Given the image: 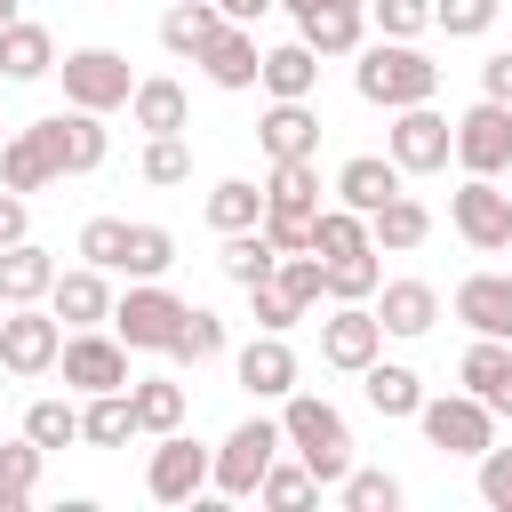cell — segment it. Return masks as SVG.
I'll return each instance as SVG.
<instances>
[{"label": "cell", "instance_id": "6da1fadb", "mask_svg": "<svg viewBox=\"0 0 512 512\" xmlns=\"http://www.w3.org/2000/svg\"><path fill=\"white\" fill-rule=\"evenodd\" d=\"M352 88H360V104H384V112H400V104H432V88H440V64L416 48V40H368L360 48V64H352Z\"/></svg>", "mask_w": 512, "mask_h": 512}, {"label": "cell", "instance_id": "7a4b0ae2", "mask_svg": "<svg viewBox=\"0 0 512 512\" xmlns=\"http://www.w3.org/2000/svg\"><path fill=\"white\" fill-rule=\"evenodd\" d=\"M280 432H288V456H304L320 488H336V480L352 472V424H344L336 400H320V392H288V400H280Z\"/></svg>", "mask_w": 512, "mask_h": 512}, {"label": "cell", "instance_id": "3957f363", "mask_svg": "<svg viewBox=\"0 0 512 512\" xmlns=\"http://www.w3.org/2000/svg\"><path fill=\"white\" fill-rule=\"evenodd\" d=\"M280 448H288L280 416H240V424L224 432V448H216L208 488H216V496H256V488H264V472L280 464Z\"/></svg>", "mask_w": 512, "mask_h": 512}, {"label": "cell", "instance_id": "277c9868", "mask_svg": "<svg viewBox=\"0 0 512 512\" xmlns=\"http://www.w3.org/2000/svg\"><path fill=\"white\" fill-rule=\"evenodd\" d=\"M184 296L176 288H160V280H128V296L112 304V336L128 344V352H168L176 344V328H184Z\"/></svg>", "mask_w": 512, "mask_h": 512}, {"label": "cell", "instance_id": "5b68a950", "mask_svg": "<svg viewBox=\"0 0 512 512\" xmlns=\"http://www.w3.org/2000/svg\"><path fill=\"white\" fill-rule=\"evenodd\" d=\"M416 424H424V440L440 448V456H472L480 464V448L496 440V408L480 400V392H424V408H416Z\"/></svg>", "mask_w": 512, "mask_h": 512}, {"label": "cell", "instance_id": "8992f818", "mask_svg": "<svg viewBox=\"0 0 512 512\" xmlns=\"http://www.w3.org/2000/svg\"><path fill=\"white\" fill-rule=\"evenodd\" d=\"M384 152H392L408 176H440V168L456 160V120L432 112V104H400L392 128H384Z\"/></svg>", "mask_w": 512, "mask_h": 512}, {"label": "cell", "instance_id": "52a82bcc", "mask_svg": "<svg viewBox=\"0 0 512 512\" xmlns=\"http://www.w3.org/2000/svg\"><path fill=\"white\" fill-rule=\"evenodd\" d=\"M448 224L464 232V248L504 256V248H512V192H504L496 176H464V184L448 192Z\"/></svg>", "mask_w": 512, "mask_h": 512}, {"label": "cell", "instance_id": "ba28073f", "mask_svg": "<svg viewBox=\"0 0 512 512\" xmlns=\"http://www.w3.org/2000/svg\"><path fill=\"white\" fill-rule=\"evenodd\" d=\"M64 352V320L48 304H8L0 312V368L8 376H48Z\"/></svg>", "mask_w": 512, "mask_h": 512}, {"label": "cell", "instance_id": "9c48e42d", "mask_svg": "<svg viewBox=\"0 0 512 512\" xmlns=\"http://www.w3.org/2000/svg\"><path fill=\"white\" fill-rule=\"evenodd\" d=\"M56 72H64V104H80V112H112L136 96V72L120 48H72Z\"/></svg>", "mask_w": 512, "mask_h": 512}, {"label": "cell", "instance_id": "30bf717a", "mask_svg": "<svg viewBox=\"0 0 512 512\" xmlns=\"http://www.w3.org/2000/svg\"><path fill=\"white\" fill-rule=\"evenodd\" d=\"M208 472H216V448H200L192 432H160L152 464H144V488H152V504H192L208 488Z\"/></svg>", "mask_w": 512, "mask_h": 512}, {"label": "cell", "instance_id": "8fae6325", "mask_svg": "<svg viewBox=\"0 0 512 512\" xmlns=\"http://www.w3.org/2000/svg\"><path fill=\"white\" fill-rule=\"evenodd\" d=\"M456 168L464 176H504L512 168V104L480 96L456 112Z\"/></svg>", "mask_w": 512, "mask_h": 512}, {"label": "cell", "instance_id": "7c38bea8", "mask_svg": "<svg viewBox=\"0 0 512 512\" xmlns=\"http://www.w3.org/2000/svg\"><path fill=\"white\" fill-rule=\"evenodd\" d=\"M56 368H64L72 392H120V384H136L128 376V344L112 328H72L64 352H56Z\"/></svg>", "mask_w": 512, "mask_h": 512}, {"label": "cell", "instance_id": "4fadbf2b", "mask_svg": "<svg viewBox=\"0 0 512 512\" xmlns=\"http://www.w3.org/2000/svg\"><path fill=\"white\" fill-rule=\"evenodd\" d=\"M32 136L48 144V160H56V176H88V168H104V112H80V104H64V112H48V120H32Z\"/></svg>", "mask_w": 512, "mask_h": 512}, {"label": "cell", "instance_id": "5bb4252c", "mask_svg": "<svg viewBox=\"0 0 512 512\" xmlns=\"http://www.w3.org/2000/svg\"><path fill=\"white\" fill-rule=\"evenodd\" d=\"M376 352H384V320H376V304H336V312L320 320V360H328V368L360 376Z\"/></svg>", "mask_w": 512, "mask_h": 512}, {"label": "cell", "instance_id": "9a60e30c", "mask_svg": "<svg viewBox=\"0 0 512 512\" xmlns=\"http://www.w3.org/2000/svg\"><path fill=\"white\" fill-rule=\"evenodd\" d=\"M264 160H320V112L312 96H272V112L256 120Z\"/></svg>", "mask_w": 512, "mask_h": 512}, {"label": "cell", "instance_id": "2e32d148", "mask_svg": "<svg viewBox=\"0 0 512 512\" xmlns=\"http://www.w3.org/2000/svg\"><path fill=\"white\" fill-rule=\"evenodd\" d=\"M232 376H240V392H256V400H288V392H296V352H288V336L256 328V336L232 352Z\"/></svg>", "mask_w": 512, "mask_h": 512}, {"label": "cell", "instance_id": "e0dca14e", "mask_svg": "<svg viewBox=\"0 0 512 512\" xmlns=\"http://www.w3.org/2000/svg\"><path fill=\"white\" fill-rule=\"evenodd\" d=\"M192 64L208 72V88H232V96H240V88H256V80H264V48H256V24H224V32H216V40L192 56Z\"/></svg>", "mask_w": 512, "mask_h": 512}, {"label": "cell", "instance_id": "ac0fdd59", "mask_svg": "<svg viewBox=\"0 0 512 512\" xmlns=\"http://www.w3.org/2000/svg\"><path fill=\"white\" fill-rule=\"evenodd\" d=\"M448 304H456V320L472 336H504L512 344V272H464Z\"/></svg>", "mask_w": 512, "mask_h": 512}, {"label": "cell", "instance_id": "d6986e66", "mask_svg": "<svg viewBox=\"0 0 512 512\" xmlns=\"http://www.w3.org/2000/svg\"><path fill=\"white\" fill-rule=\"evenodd\" d=\"M400 184H408V168H400L392 152H352V160L336 168V200L360 208V216H376L384 200H400Z\"/></svg>", "mask_w": 512, "mask_h": 512}, {"label": "cell", "instance_id": "ffe728a7", "mask_svg": "<svg viewBox=\"0 0 512 512\" xmlns=\"http://www.w3.org/2000/svg\"><path fill=\"white\" fill-rule=\"evenodd\" d=\"M112 280L96 272V264H80V272H56V288H48V312L64 320V328H112Z\"/></svg>", "mask_w": 512, "mask_h": 512}, {"label": "cell", "instance_id": "44dd1931", "mask_svg": "<svg viewBox=\"0 0 512 512\" xmlns=\"http://www.w3.org/2000/svg\"><path fill=\"white\" fill-rule=\"evenodd\" d=\"M456 384L480 392L496 416H512V344L504 336H472V352L456 360Z\"/></svg>", "mask_w": 512, "mask_h": 512}, {"label": "cell", "instance_id": "7402d4cb", "mask_svg": "<svg viewBox=\"0 0 512 512\" xmlns=\"http://www.w3.org/2000/svg\"><path fill=\"white\" fill-rule=\"evenodd\" d=\"M368 304H376L384 336H424V328L440 320V288H432V280H384Z\"/></svg>", "mask_w": 512, "mask_h": 512}, {"label": "cell", "instance_id": "603a6c76", "mask_svg": "<svg viewBox=\"0 0 512 512\" xmlns=\"http://www.w3.org/2000/svg\"><path fill=\"white\" fill-rule=\"evenodd\" d=\"M56 288V256L40 240H8L0 248V304H48Z\"/></svg>", "mask_w": 512, "mask_h": 512}, {"label": "cell", "instance_id": "cb8c5ba5", "mask_svg": "<svg viewBox=\"0 0 512 512\" xmlns=\"http://www.w3.org/2000/svg\"><path fill=\"white\" fill-rule=\"evenodd\" d=\"M128 120H136L144 136H184V128H192V96H184L168 72H152V80H136V96H128Z\"/></svg>", "mask_w": 512, "mask_h": 512}, {"label": "cell", "instance_id": "d4e9b609", "mask_svg": "<svg viewBox=\"0 0 512 512\" xmlns=\"http://www.w3.org/2000/svg\"><path fill=\"white\" fill-rule=\"evenodd\" d=\"M296 40L312 56H360L368 48V8H312V16H296Z\"/></svg>", "mask_w": 512, "mask_h": 512}, {"label": "cell", "instance_id": "484cf974", "mask_svg": "<svg viewBox=\"0 0 512 512\" xmlns=\"http://www.w3.org/2000/svg\"><path fill=\"white\" fill-rule=\"evenodd\" d=\"M368 240H376V256H408V248L432 240V208H424L416 192H400V200H384V208L368 216Z\"/></svg>", "mask_w": 512, "mask_h": 512}, {"label": "cell", "instance_id": "4316f807", "mask_svg": "<svg viewBox=\"0 0 512 512\" xmlns=\"http://www.w3.org/2000/svg\"><path fill=\"white\" fill-rule=\"evenodd\" d=\"M360 392H368L376 416H416V408H424V376H416L408 360H384V352L360 368Z\"/></svg>", "mask_w": 512, "mask_h": 512}, {"label": "cell", "instance_id": "83f0119b", "mask_svg": "<svg viewBox=\"0 0 512 512\" xmlns=\"http://www.w3.org/2000/svg\"><path fill=\"white\" fill-rule=\"evenodd\" d=\"M48 72H56V40H48V24L16 16V24L0 32V80H48Z\"/></svg>", "mask_w": 512, "mask_h": 512}, {"label": "cell", "instance_id": "f1b7e54d", "mask_svg": "<svg viewBox=\"0 0 512 512\" xmlns=\"http://www.w3.org/2000/svg\"><path fill=\"white\" fill-rule=\"evenodd\" d=\"M264 216H320V168H312V160H272V176H264Z\"/></svg>", "mask_w": 512, "mask_h": 512}, {"label": "cell", "instance_id": "f546056e", "mask_svg": "<svg viewBox=\"0 0 512 512\" xmlns=\"http://www.w3.org/2000/svg\"><path fill=\"white\" fill-rule=\"evenodd\" d=\"M144 424H136V400H128V384L120 392H88V408H80V440L88 448H128Z\"/></svg>", "mask_w": 512, "mask_h": 512}, {"label": "cell", "instance_id": "4dcf8cb0", "mask_svg": "<svg viewBox=\"0 0 512 512\" xmlns=\"http://www.w3.org/2000/svg\"><path fill=\"white\" fill-rule=\"evenodd\" d=\"M224 24H232V16H224L216 0H176V8L160 16V48H168V56H200Z\"/></svg>", "mask_w": 512, "mask_h": 512}, {"label": "cell", "instance_id": "1f68e13d", "mask_svg": "<svg viewBox=\"0 0 512 512\" xmlns=\"http://www.w3.org/2000/svg\"><path fill=\"white\" fill-rule=\"evenodd\" d=\"M216 264H224V280H232V288H256V280H272V272H280V248H272V232H264V224H248V232H224V256H216Z\"/></svg>", "mask_w": 512, "mask_h": 512}, {"label": "cell", "instance_id": "d6a6232c", "mask_svg": "<svg viewBox=\"0 0 512 512\" xmlns=\"http://www.w3.org/2000/svg\"><path fill=\"white\" fill-rule=\"evenodd\" d=\"M0 184H8V192H48V184H56V160H48V144H40L32 128H16V136L0 144Z\"/></svg>", "mask_w": 512, "mask_h": 512}, {"label": "cell", "instance_id": "836d02e7", "mask_svg": "<svg viewBox=\"0 0 512 512\" xmlns=\"http://www.w3.org/2000/svg\"><path fill=\"white\" fill-rule=\"evenodd\" d=\"M128 400H136V424H144V440H160V432H184V384H176V376H136V384H128Z\"/></svg>", "mask_w": 512, "mask_h": 512}, {"label": "cell", "instance_id": "e575fe53", "mask_svg": "<svg viewBox=\"0 0 512 512\" xmlns=\"http://www.w3.org/2000/svg\"><path fill=\"white\" fill-rule=\"evenodd\" d=\"M312 80H320V56L304 48V40H280V48H264V96H312Z\"/></svg>", "mask_w": 512, "mask_h": 512}, {"label": "cell", "instance_id": "d590c367", "mask_svg": "<svg viewBox=\"0 0 512 512\" xmlns=\"http://www.w3.org/2000/svg\"><path fill=\"white\" fill-rule=\"evenodd\" d=\"M360 248H376L360 208H344V200H336V208H320V216H312V256H320V264H336V256H360Z\"/></svg>", "mask_w": 512, "mask_h": 512}, {"label": "cell", "instance_id": "8d00e7d4", "mask_svg": "<svg viewBox=\"0 0 512 512\" xmlns=\"http://www.w3.org/2000/svg\"><path fill=\"white\" fill-rule=\"evenodd\" d=\"M40 464H48V448H40L32 432L0 440V496H8V512H24V504H32V488H40Z\"/></svg>", "mask_w": 512, "mask_h": 512}, {"label": "cell", "instance_id": "74e56055", "mask_svg": "<svg viewBox=\"0 0 512 512\" xmlns=\"http://www.w3.org/2000/svg\"><path fill=\"white\" fill-rule=\"evenodd\" d=\"M208 224H216V232H248V224H264V184H248V176L208 184Z\"/></svg>", "mask_w": 512, "mask_h": 512}, {"label": "cell", "instance_id": "f35d334b", "mask_svg": "<svg viewBox=\"0 0 512 512\" xmlns=\"http://www.w3.org/2000/svg\"><path fill=\"white\" fill-rule=\"evenodd\" d=\"M168 264H176V232L168 224H128V264L120 272L128 280H160Z\"/></svg>", "mask_w": 512, "mask_h": 512}, {"label": "cell", "instance_id": "ab89813d", "mask_svg": "<svg viewBox=\"0 0 512 512\" xmlns=\"http://www.w3.org/2000/svg\"><path fill=\"white\" fill-rule=\"evenodd\" d=\"M376 288H384L376 248H360V256H336V264H328V304H368Z\"/></svg>", "mask_w": 512, "mask_h": 512}, {"label": "cell", "instance_id": "60d3db41", "mask_svg": "<svg viewBox=\"0 0 512 512\" xmlns=\"http://www.w3.org/2000/svg\"><path fill=\"white\" fill-rule=\"evenodd\" d=\"M216 352H224V320H216L208 304H192L184 328H176V344H168V360H176V368H200V360H216Z\"/></svg>", "mask_w": 512, "mask_h": 512}, {"label": "cell", "instance_id": "b9f144b4", "mask_svg": "<svg viewBox=\"0 0 512 512\" xmlns=\"http://www.w3.org/2000/svg\"><path fill=\"white\" fill-rule=\"evenodd\" d=\"M80 264L120 272V264H128V216H88V224H80Z\"/></svg>", "mask_w": 512, "mask_h": 512}, {"label": "cell", "instance_id": "7bdbcfd3", "mask_svg": "<svg viewBox=\"0 0 512 512\" xmlns=\"http://www.w3.org/2000/svg\"><path fill=\"white\" fill-rule=\"evenodd\" d=\"M336 496H344V512H400L408 488H400L392 472H360V464H352V472L336 480Z\"/></svg>", "mask_w": 512, "mask_h": 512}, {"label": "cell", "instance_id": "ee69618b", "mask_svg": "<svg viewBox=\"0 0 512 512\" xmlns=\"http://www.w3.org/2000/svg\"><path fill=\"white\" fill-rule=\"evenodd\" d=\"M24 432L56 456V448H72V440H80V408H72V400H32V408H24Z\"/></svg>", "mask_w": 512, "mask_h": 512}, {"label": "cell", "instance_id": "f6af8a7d", "mask_svg": "<svg viewBox=\"0 0 512 512\" xmlns=\"http://www.w3.org/2000/svg\"><path fill=\"white\" fill-rule=\"evenodd\" d=\"M256 496H264V504H272V512H304V504H312V496H320V480H312V464H304V456H296V464H272V472H264V488H256Z\"/></svg>", "mask_w": 512, "mask_h": 512}, {"label": "cell", "instance_id": "bcb514c9", "mask_svg": "<svg viewBox=\"0 0 512 512\" xmlns=\"http://www.w3.org/2000/svg\"><path fill=\"white\" fill-rule=\"evenodd\" d=\"M496 8H504V0H432V32H448V40H480V32L496 24Z\"/></svg>", "mask_w": 512, "mask_h": 512}, {"label": "cell", "instance_id": "7dc6e473", "mask_svg": "<svg viewBox=\"0 0 512 512\" xmlns=\"http://www.w3.org/2000/svg\"><path fill=\"white\" fill-rule=\"evenodd\" d=\"M272 280H280V288H288V296H296L304 312H312V304L328 296V264H320L312 248H296V256H280V272H272Z\"/></svg>", "mask_w": 512, "mask_h": 512}, {"label": "cell", "instance_id": "c3c4849f", "mask_svg": "<svg viewBox=\"0 0 512 512\" xmlns=\"http://www.w3.org/2000/svg\"><path fill=\"white\" fill-rule=\"evenodd\" d=\"M368 24L384 40H416V32H432V0H368Z\"/></svg>", "mask_w": 512, "mask_h": 512}, {"label": "cell", "instance_id": "681fc988", "mask_svg": "<svg viewBox=\"0 0 512 512\" xmlns=\"http://www.w3.org/2000/svg\"><path fill=\"white\" fill-rule=\"evenodd\" d=\"M248 312H256V328H272V336H288V328L304 320V304H296L280 280H256V288H248Z\"/></svg>", "mask_w": 512, "mask_h": 512}, {"label": "cell", "instance_id": "f907efd6", "mask_svg": "<svg viewBox=\"0 0 512 512\" xmlns=\"http://www.w3.org/2000/svg\"><path fill=\"white\" fill-rule=\"evenodd\" d=\"M192 176V144L184 136H152L144 144V184H184Z\"/></svg>", "mask_w": 512, "mask_h": 512}, {"label": "cell", "instance_id": "816d5d0a", "mask_svg": "<svg viewBox=\"0 0 512 512\" xmlns=\"http://www.w3.org/2000/svg\"><path fill=\"white\" fill-rule=\"evenodd\" d=\"M480 504H496V512H512V448H480Z\"/></svg>", "mask_w": 512, "mask_h": 512}, {"label": "cell", "instance_id": "f5cc1de1", "mask_svg": "<svg viewBox=\"0 0 512 512\" xmlns=\"http://www.w3.org/2000/svg\"><path fill=\"white\" fill-rule=\"evenodd\" d=\"M480 96H496V104H512V48H496V56H480Z\"/></svg>", "mask_w": 512, "mask_h": 512}, {"label": "cell", "instance_id": "db71d44e", "mask_svg": "<svg viewBox=\"0 0 512 512\" xmlns=\"http://www.w3.org/2000/svg\"><path fill=\"white\" fill-rule=\"evenodd\" d=\"M8 240H32V208H24V192L0 184V248H8Z\"/></svg>", "mask_w": 512, "mask_h": 512}, {"label": "cell", "instance_id": "11a10c76", "mask_svg": "<svg viewBox=\"0 0 512 512\" xmlns=\"http://www.w3.org/2000/svg\"><path fill=\"white\" fill-rule=\"evenodd\" d=\"M216 8H224V16H232V24H256V16H264V8H272V0H216Z\"/></svg>", "mask_w": 512, "mask_h": 512}, {"label": "cell", "instance_id": "9f6ffc18", "mask_svg": "<svg viewBox=\"0 0 512 512\" xmlns=\"http://www.w3.org/2000/svg\"><path fill=\"white\" fill-rule=\"evenodd\" d=\"M288 16H312V8H368V0H280Z\"/></svg>", "mask_w": 512, "mask_h": 512}, {"label": "cell", "instance_id": "6f0895ef", "mask_svg": "<svg viewBox=\"0 0 512 512\" xmlns=\"http://www.w3.org/2000/svg\"><path fill=\"white\" fill-rule=\"evenodd\" d=\"M8 24H16V0H0V32H8Z\"/></svg>", "mask_w": 512, "mask_h": 512}, {"label": "cell", "instance_id": "680465c9", "mask_svg": "<svg viewBox=\"0 0 512 512\" xmlns=\"http://www.w3.org/2000/svg\"><path fill=\"white\" fill-rule=\"evenodd\" d=\"M0 512H8V496H0Z\"/></svg>", "mask_w": 512, "mask_h": 512}, {"label": "cell", "instance_id": "91938a15", "mask_svg": "<svg viewBox=\"0 0 512 512\" xmlns=\"http://www.w3.org/2000/svg\"><path fill=\"white\" fill-rule=\"evenodd\" d=\"M504 256H512V248H504Z\"/></svg>", "mask_w": 512, "mask_h": 512}, {"label": "cell", "instance_id": "94428289", "mask_svg": "<svg viewBox=\"0 0 512 512\" xmlns=\"http://www.w3.org/2000/svg\"><path fill=\"white\" fill-rule=\"evenodd\" d=\"M0 312H8V304H0Z\"/></svg>", "mask_w": 512, "mask_h": 512}]
</instances>
